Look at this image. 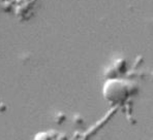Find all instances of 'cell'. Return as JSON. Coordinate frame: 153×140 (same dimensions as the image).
Here are the masks:
<instances>
[{
  "label": "cell",
  "instance_id": "6da1fadb",
  "mask_svg": "<svg viewBox=\"0 0 153 140\" xmlns=\"http://www.w3.org/2000/svg\"><path fill=\"white\" fill-rule=\"evenodd\" d=\"M103 98L114 105L124 104L130 95V83L117 78H108L102 87Z\"/></svg>",
  "mask_w": 153,
  "mask_h": 140
},
{
  "label": "cell",
  "instance_id": "7a4b0ae2",
  "mask_svg": "<svg viewBox=\"0 0 153 140\" xmlns=\"http://www.w3.org/2000/svg\"><path fill=\"white\" fill-rule=\"evenodd\" d=\"M113 66L118 73H125L127 71V63L124 59H117Z\"/></svg>",
  "mask_w": 153,
  "mask_h": 140
},
{
  "label": "cell",
  "instance_id": "3957f363",
  "mask_svg": "<svg viewBox=\"0 0 153 140\" xmlns=\"http://www.w3.org/2000/svg\"><path fill=\"white\" fill-rule=\"evenodd\" d=\"M118 74L119 73L116 71V69L114 68V66L108 67L105 71V77H107V80L108 78H117L118 77Z\"/></svg>",
  "mask_w": 153,
  "mask_h": 140
},
{
  "label": "cell",
  "instance_id": "277c9868",
  "mask_svg": "<svg viewBox=\"0 0 153 140\" xmlns=\"http://www.w3.org/2000/svg\"><path fill=\"white\" fill-rule=\"evenodd\" d=\"M52 135L50 133H47V132H40L38 134L35 135V139H39V140H50L52 139Z\"/></svg>",
  "mask_w": 153,
  "mask_h": 140
},
{
  "label": "cell",
  "instance_id": "5b68a950",
  "mask_svg": "<svg viewBox=\"0 0 153 140\" xmlns=\"http://www.w3.org/2000/svg\"><path fill=\"white\" fill-rule=\"evenodd\" d=\"M65 119H66V116H65V114H63V112H59V113L55 116V121L58 125H61L62 123H64Z\"/></svg>",
  "mask_w": 153,
  "mask_h": 140
},
{
  "label": "cell",
  "instance_id": "8992f818",
  "mask_svg": "<svg viewBox=\"0 0 153 140\" xmlns=\"http://www.w3.org/2000/svg\"><path fill=\"white\" fill-rule=\"evenodd\" d=\"M6 110H7V106H6L5 103L1 102V103H0V112H1V113H3V112H5Z\"/></svg>",
  "mask_w": 153,
  "mask_h": 140
},
{
  "label": "cell",
  "instance_id": "52a82bcc",
  "mask_svg": "<svg viewBox=\"0 0 153 140\" xmlns=\"http://www.w3.org/2000/svg\"><path fill=\"white\" fill-rule=\"evenodd\" d=\"M0 103H1V101H0Z\"/></svg>",
  "mask_w": 153,
  "mask_h": 140
}]
</instances>
